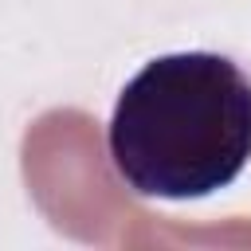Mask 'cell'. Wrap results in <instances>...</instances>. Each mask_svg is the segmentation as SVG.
Listing matches in <instances>:
<instances>
[{
  "label": "cell",
  "mask_w": 251,
  "mask_h": 251,
  "mask_svg": "<svg viewBox=\"0 0 251 251\" xmlns=\"http://www.w3.org/2000/svg\"><path fill=\"white\" fill-rule=\"evenodd\" d=\"M106 149L137 196L227 188L251 161V78L216 51L149 59L118 94Z\"/></svg>",
  "instance_id": "6da1fadb"
},
{
  "label": "cell",
  "mask_w": 251,
  "mask_h": 251,
  "mask_svg": "<svg viewBox=\"0 0 251 251\" xmlns=\"http://www.w3.org/2000/svg\"><path fill=\"white\" fill-rule=\"evenodd\" d=\"M24 184L43 220L78 243L94 247H169V243H251V224L231 220L224 227H176L133 204L126 180L114 176L102 129L86 110L59 106L39 114L20 145Z\"/></svg>",
  "instance_id": "7a4b0ae2"
}]
</instances>
